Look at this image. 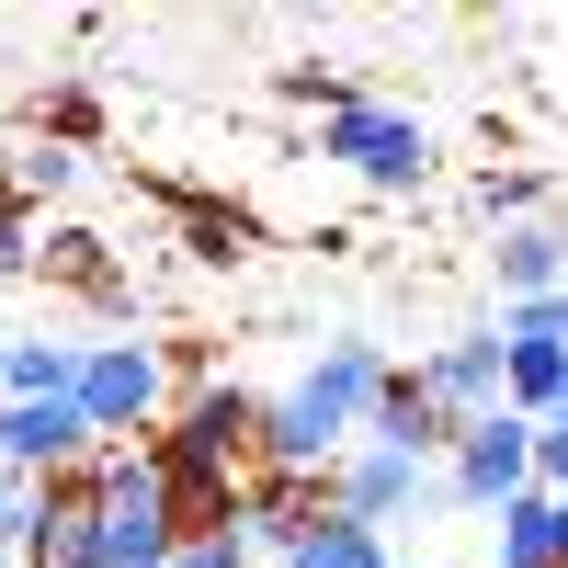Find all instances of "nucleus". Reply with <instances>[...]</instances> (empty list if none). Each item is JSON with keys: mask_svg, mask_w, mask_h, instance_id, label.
I'll return each instance as SVG.
<instances>
[{"mask_svg": "<svg viewBox=\"0 0 568 568\" xmlns=\"http://www.w3.org/2000/svg\"><path fill=\"white\" fill-rule=\"evenodd\" d=\"M0 398H80V342H12Z\"/></svg>", "mask_w": 568, "mask_h": 568, "instance_id": "4468645a", "label": "nucleus"}, {"mask_svg": "<svg viewBox=\"0 0 568 568\" xmlns=\"http://www.w3.org/2000/svg\"><path fill=\"white\" fill-rule=\"evenodd\" d=\"M364 444H398V455H455V420L433 409L420 364H387V387H375V420H364Z\"/></svg>", "mask_w": 568, "mask_h": 568, "instance_id": "1a4fd4ad", "label": "nucleus"}, {"mask_svg": "<svg viewBox=\"0 0 568 568\" xmlns=\"http://www.w3.org/2000/svg\"><path fill=\"white\" fill-rule=\"evenodd\" d=\"M375 387H387V353H375V342H329V353L296 375V398H307V420H318L329 444H353L364 420H375Z\"/></svg>", "mask_w": 568, "mask_h": 568, "instance_id": "6e6552de", "label": "nucleus"}, {"mask_svg": "<svg viewBox=\"0 0 568 568\" xmlns=\"http://www.w3.org/2000/svg\"><path fill=\"white\" fill-rule=\"evenodd\" d=\"M171 568H251V535H182Z\"/></svg>", "mask_w": 568, "mask_h": 568, "instance_id": "aec40b11", "label": "nucleus"}, {"mask_svg": "<svg viewBox=\"0 0 568 568\" xmlns=\"http://www.w3.org/2000/svg\"><path fill=\"white\" fill-rule=\"evenodd\" d=\"M45 273H58V284H80L91 307H136V296H125V273L103 262V240H91V227H45Z\"/></svg>", "mask_w": 568, "mask_h": 568, "instance_id": "ddd939ff", "label": "nucleus"}, {"mask_svg": "<svg viewBox=\"0 0 568 568\" xmlns=\"http://www.w3.org/2000/svg\"><path fill=\"white\" fill-rule=\"evenodd\" d=\"M318 160H342L353 182H375V194H420V171H433V125L398 114V103H342L318 125Z\"/></svg>", "mask_w": 568, "mask_h": 568, "instance_id": "f03ea898", "label": "nucleus"}, {"mask_svg": "<svg viewBox=\"0 0 568 568\" xmlns=\"http://www.w3.org/2000/svg\"><path fill=\"white\" fill-rule=\"evenodd\" d=\"M535 205H546V171H478V216L489 227H535Z\"/></svg>", "mask_w": 568, "mask_h": 568, "instance_id": "dca6fc26", "label": "nucleus"}, {"mask_svg": "<svg viewBox=\"0 0 568 568\" xmlns=\"http://www.w3.org/2000/svg\"><path fill=\"white\" fill-rule=\"evenodd\" d=\"M420 500H455V489L433 478V455H398V444H353V455H342V511H353V524L387 535L398 511H420Z\"/></svg>", "mask_w": 568, "mask_h": 568, "instance_id": "0eeeda50", "label": "nucleus"}, {"mask_svg": "<svg viewBox=\"0 0 568 568\" xmlns=\"http://www.w3.org/2000/svg\"><path fill=\"white\" fill-rule=\"evenodd\" d=\"M535 296H568V227H500V307H535Z\"/></svg>", "mask_w": 568, "mask_h": 568, "instance_id": "9b49d317", "label": "nucleus"}, {"mask_svg": "<svg viewBox=\"0 0 568 568\" xmlns=\"http://www.w3.org/2000/svg\"><path fill=\"white\" fill-rule=\"evenodd\" d=\"M0 364H12V342H0Z\"/></svg>", "mask_w": 568, "mask_h": 568, "instance_id": "5701e85b", "label": "nucleus"}, {"mask_svg": "<svg viewBox=\"0 0 568 568\" xmlns=\"http://www.w3.org/2000/svg\"><path fill=\"white\" fill-rule=\"evenodd\" d=\"M535 444H546V420L500 409V420H478V433H455V466H444V489H455L466 511H511V500L535 489Z\"/></svg>", "mask_w": 568, "mask_h": 568, "instance_id": "7ed1b4c3", "label": "nucleus"}, {"mask_svg": "<svg viewBox=\"0 0 568 568\" xmlns=\"http://www.w3.org/2000/svg\"><path fill=\"white\" fill-rule=\"evenodd\" d=\"M91 455H103V433H91L80 398H0V466L12 478H69Z\"/></svg>", "mask_w": 568, "mask_h": 568, "instance_id": "39448f33", "label": "nucleus"}, {"mask_svg": "<svg viewBox=\"0 0 568 568\" xmlns=\"http://www.w3.org/2000/svg\"><path fill=\"white\" fill-rule=\"evenodd\" d=\"M535 489L568 500V433H557V420H546V444H535Z\"/></svg>", "mask_w": 568, "mask_h": 568, "instance_id": "412c9836", "label": "nucleus"}, {"mask_svg": "<svg viewBox=\"0 0 568 568\" xmlns=\"http://www.w3.org/2000/svg\"><path fill=\"white\" fill-rule=\"evenodd\" d=\"M91 489H103V511H149V524H171V535H182L160 444H103V455H91Z\"/></svg>", "mask_w": 568, "mask_h": 568, "instance_id": "9d476101", "label": "nucleus"}, {"mask_svg": "<svg viewBox=\"0 0 568 568\" xmlns=\"http://www.w3.org/2000/svg\"><path fill=\"white\" fill-rule=\"evenodd\" d=\"M557 433H568V398H557Z\"/></svg>", "mask_w": 568, "mask_h": 568, "instance_id": "4be33fe9", "label": "nucleus"}, {"mask_svg": "<svg viewBox=\"0 0 568 568\" xmlns=\"http://www.w3.org/2000/svg\"><path fill=\"white\" fill-rule=\"evenodd\" d=\"M420 387H433V409L455 420V433H478V420L511 409V342L500 329H455V342L420 353Z\"/></svg>", "mask_w": 568, "mask_h": 568, "instance_id": "20e7f679", "label": "nucleus"}, {"mask_svg": "<svg viewBox=\"0 0 568 568\" xmlns=\"http://www.w3.org/2000/svg\"><path fill=\"white\" fill-rule=\"evenodd\" d=\"M80 171H91V149H58V136H34V149L0 171V194H12V205H45V194H69Z\"/></svg>", "mask_w": 568, "mask_h": 568, "instance_id": "2eb2a0df", "label": "nucleus"}, {"mask_svg": "<svg viewBox=\"0 0 568 568\" xmlns=\"http://www.w3.org/2000/svg\"><path fill=\"white\" fill-rule=\"evenodd\" d=\"M329 511H342V466L329 478H284V466H251V489H240V535L273 546V557H296Z\"/></svg>", "mask_w": 568, "mask_h": 568, "instance_id": "423d86ee", "label": "nucleus"}, {"mask_svg": "<svg viewBox=\"0 0 568 568\" xmlns=\"http://www.w3.org/2000/svg\"><path fill=\"white\" fill-rule=\"evenodd\" d=\"M80 409H91V433H103V444L160 433V420L182 409V398H171V353H160V342H80Z\"/></svg>", "mask_w": 568, "mask_h": 568, "instance_id": "f257e3e1", "label": "nucleus"}, {"mask_svg": "<svg viewBox=\"0 0 568 568\" xmlns=\"http://www.w3.org/2000/svg\"><path fill=\"white\" fill-rule=\"evenodd\" d=\"M284 103H318V125H329L342 103H364V91H353L342 69H284Z\"/></svg>", "mask_w": 568, "mask_h": 568, "instance_id": "6ab92c4d", "label": "nucleus"}, {"mask_svg": "<svg viewBox=\"0 0 568 568\" xmlns=\"http://www.w3.org/2000/svg\"><path fill=\"white\" fill-rule=\"evenodd\" d=\"M160 205L182 216V251H194V262H240L251 251V216L216 205V194H194V182H160Z\"/></svg>", "mask_w": 568, "mask_h": 568, "instance_id": "f8f14e48", "label": "nucleus"}, {"mask_svg": "<svg viewBox=\"0 0 568 568\" xmlns=\"http://www.w3.org/2000/svg\"><path fill=\"white\" fill-rule=\"evenodd\" d=\"M45 136H58V149H91V136H103V103H91V91L69 80L58 103H45Z\"/></svg>", "mask_w": 568, "mask_h": 568, "instance_id": "f3484780", "label": "nucleus"}, {"mask_svg": "<svg viewBox=\"0 0 568 568\" xmlns=\"http://www.w3.org/2000/svg\"><path fill=\"white\" fill-rule=\"evenodd\" d=\"M45 262V240H34V205H12V194H0V284H12V273H34Z\"/></svg>", "mask_w": 568, "mask_h": 568, "instance_id": "a211bd4d", "label": "nucleus"}]
</instances>
